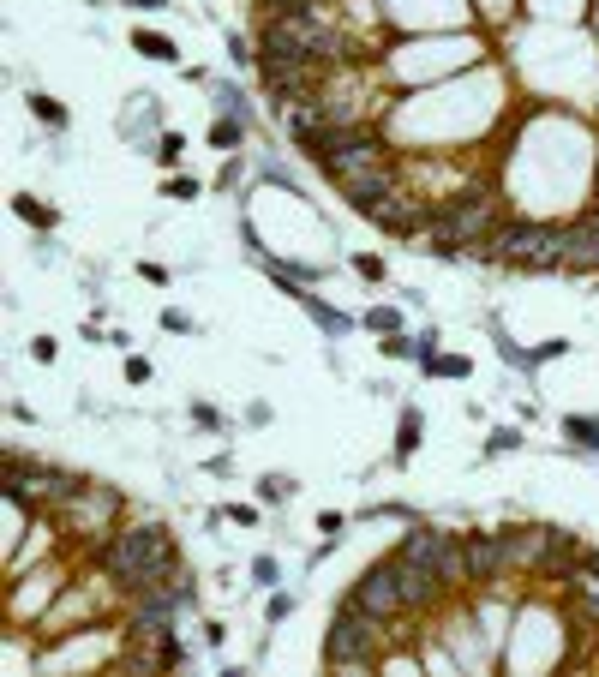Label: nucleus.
Here are the masks:
<instances>
[{
    "label": "nucleus",
    "mask_w": 599,
    "mask_h": 677,
    "mask_svg": "<svg viewBox=\"0 0 599 677\" xmlns=\"http://www.w3.org/2000/svg\"><path fill=\"white\" fill-rule=\"evenodd\" d=\"M594 552L576 540V534H564V528H552V546H546V558L534 564V582H546V588H570L576 576H582V564H588Z\"/></svg>",
    "instance_id": "13"
},
{
    "label": "nucleus",
    "mask_w": 599,
    "mask_h": 677,
    "mask_svg": "<svg viewBox=\"0 0 599 677\" xmlns=\"http://www.w3.org/2000/svg\"><path fill=\"white\" fill-rule=\"evenodd\" d=\"M486 450H492V456H504V450H522V432H516V426H498V432L486 438Z\"/></svg>",
    "instance_id": "32"
},
{
    "label": "nucleus",
    "mask_w": 599,
    "mask_h": 677,
    "mask_svg": "<svg viewBox=\"0 0 599 677\" xmlns=\"http://www.w3.org/2000/svg\"><path fill=\"white\" fill-rule=\"evenodd\" d=\"M378 642H384V618L366 612L354 594H342L324 630V666H378Z\"/></svg>",
    "instance_id": "5"
},
{
    "label": "nucleus",
    "mask_w": 599,
    "mask_h": 677,
    "mask_svg": "<svg viewBox=\"0 0 599 677\" xmlns=\"http://www.w3.org/2000/svg\"><path fill=\"white\" fill-rule=\"evenodd\" d=\"M462 558H468V588H492L516 570L504 534H462Z\"/></svg>",
    "instance_id": "11"
},
{
    "label": "nucleus",
    "mask_w": 599,
    "mask_h": 677,
    "mask_svg": "<svg viewBox=\"0 0 599 677\" xmlns=\"http://www.w3.org/2000/svg\"><path fill=\"white\" fill-rule=\"evenodd\" d=\"M96 570L120 594H150V588L174 582L186 564H180V546L162 522H120L114 534L96 540Z\"/></svg>",
    "instance_id": "1"
},
{
    "label": "nucleus",
    "mask_w": 599,
    "mask_h": 677,
    "mask_svg": "<svg viewBox=\"0 0 599 677\" xmlns=\"http://www.w3.org/2000/svg\"><path fill=\"white\" fill-rule=\"evenodd\" d=\"M372 222H378L384 234H402V240H420V234L432 228V204H426V198H414V192L402 186V192H396V198H390V204H384V210H378Z\"/></svg>",
    "instance_id": "15"
},
{
    "label": "nucleus",
    "mask_w": 599,
    "mask_h": 677,
    "mask_svg": "<svg viewBox=\"0 0 599 677\" xmlns=\"http://www.w3.org/2000/svg\"><path fill=\"white\" fill-rule=\"evenodd\" d=\"M342 522H348V516H336V510H330V516H318V534H324V546H336V534H342Z\"/></svg>",
    "instance_id": "38"
},
{
    "label": "nucleus",
    "mask_w": 599,
    "mask_h": 677,
    "mask_svg": "<svg viewBox=\"0 0 599 677\" xmlns=\"http://www.w3.org/2000/svg\"><path fill=\"white\" fill-rule=\"evenodd\" d=\"M354 270H360L366 282H378V276H384V258H378V252H360V258H354Z\"/></svg>",
    "instance_id": "33"
},
{
    "label": "nucleus",
    "mask_w": 599,
    "mask_h": 677,
    "mask_svg": "<svg viewBox=\"0 0 599 677\" xmlns=\"http://www.w3.org/2000/svg\"><path fill=\"white\" fill-rule=\"evenodd\" d=\"M132 48H138V54H150V60H180V48H174L162 30H132Z\"/></svg>",
    "instance_id": "21"
},
{
    "label": "nucleus",
    "mask_w": 599,
    "mask_h": 677,
    "mask_svg": "<svg viewBox=\"0 0 599 677\" xmlns=\"http://www.w3.org/2000/svg\"><path fill=\"white\" fill-rule=\"evenodd\" d=\"M366 612H378L384 624H396V618H408V600H402V576H396V558H378V564H366L360 576H354V588H348Z\"/></svg>",
    "instance_id": "9"
},
{
    "label": "nucleus",
    "mask_w": 599,
    "mask_h": 677,
    "mask_svg": "<svg viewBox=\"0 0 599 677\" xmlns=\"http://www.w3.org/2000/svg\"><path fill=\"white\" fill-rule=\"evenodd\" d=\"M564 594H570V612H576L582 624H594V630H599V558L582 564V576H576Z\"/></svg>",
    "instance_id": "18"
},
{
    "label": "nucleus",
    "mask_w": 599,
    "mask_h": 677,
    "mask_svg": "<svg viewBox=\"0 0 599 677\" xmlns=\"http://www.w3.org/2000/svg\"><path fill=\"white\" fill-rule=\"evenodd\" d=\"M210 144H216L222 156H228V150H240V144H246V120H234V114H216V120H210Z\"/></svg>",
    "instance_id": "20"
},
{
    "label": "nucleus",
    "mask_w": 599,
    "mask_h": 677,
    "mask_svg": "<svg viewBox=\"0 0 599 677\" xmlns=\"http://www.w3.org/2000/svg\"><path fill=\"white\" fill-rule=\"evenodd\" d=\"M126 6H138V12H162L168 0H126Z\"/></svg>",
    "instance_id": "40"
},
{
    "label": "nucleus",
    "mask_w": 599,
    "mask_h": 677,
    "mask_svg": "<svg viewBox=\"0 0 599 677\" xmlns=\"http://www.w3.org/2000/svg\"><path fill=\"white\" fill-rule=\"evenodd\" d=\"M324 0H258V12L264 18H312Z\"/></svg>",
    "instance_id": "24"
},
{
    "label": "nucleus",
    "mask_w": 599,
    "mask_h": 677,
    "mask_svg": "<svg viewBox=\"0 0 599 677\" xmlns=\"http://www.w3.org/2000/svg\"><path fill=\"white\" fill-rule=\"evenodd\" d=\"M498 222H504L498 186H462V192H450V198L432 204V228H426V234H432L438 246H480Z\"/></svg>",
    "instance_id": "4"
},
{
    "label": "nucleus",
    "mask_w": 599,
    "mask_h": 677,
    "mask_svg": "<svg viewBox=\"0 0 599 677\" xmlns=\"http://www.w3.org/2000/svg\"><path fill=\"white\" fill-rule=\"evenodd\" d=\"M216 114H234V120H252V108H246V96H240V90H228V84H216Z\"/></svg>",
    "instance_id": "28"
},
{
    "label": "nucleus",
    "mask_w": 599,
    "mask_h": 677,
    "mask_svg": "<svg viewBox=\"0 0 599 677\" xmlns=\"http://www.w3.org/2000/svg\"><path fill=\"white\" fill-rule=\"evenodd\" d=\"M168 198H198V180H192V174H174V180H168Z\"/></svg>",
    "instance_id": "36"
},
{
    "label": "nucleus",
    "mask_w": 599,
    "mask_h": 677,
    "mask_svg": "<svg viewBox=\"0 0 599 677\" xmlns=\"http://www.w3.org/2000/svg\"><path fill=\"white\" fill-rule=\"evenodd\" d=\"M474 258L492 264H516V270H564V222H528V216H504L480 246H468Z\"/></svg>",
    "instance_id": "2"
},
{
    "label": "nucleus",
    "mask_w": 599,
    "mask_h": 677,
    "mask_svg": "<svg viewBox=\"0 0 599 677\" xmlns=\"http://www.w3.org/2000/svg\"><path fill=\"white\" fill-rule=\"evenodd\" d=\"M294 498V480L288 474H264L258 480V504H288Z\"/></svg>",
    "instance_id": "26"
},
{
    "label": "nucleus",
    "mask_w": 599,
    "mask_h": 677,
    "mask_svg": "<svg viewBox=\"0 0 599 677\" xmlns=\"http://www.w3.org/2000/svg\"><path fill=\"white\" fill-rule=\"evenodd\" d=\"M504 540H510V564L534 576V564H540V558H546V546H552V528H540V522H534V528H510Z\"/></svg>",
    "instance_id": "17"
},
{
    "label": "nucleus",
    "mask_w": 599,
    "mask_h": 677,
    "mask_svg": "<svg viewBox=\"0 0 599 677\" xmlns=\"http://www.w3.org/2000/svg\"><path fill=\"white\" fill-rule=\"evenodd\" d=\"M426 372H432V378H468V360H462V354H432Z\"/></svg>",
    "instance_id": "29"
},
{
    "label": "nucleus",
    "mask_w": 599,
    "mask_h": 677,
    "mask_svg": "<svg viewBox=\"0 0 599 677\" xmlns=\"http://www.w3.org/2000/svg\"><path fill=\"white\" fill-rule=\"evenodd\" d=\"M396 558V576H402V600H408V612H432L450 588L438 582V570H426V564H414V558H402V552H390Z\"/></svg>",
    "instance_id": "16"
},
{
    "label": "nucleus",
    "mask_w": 599,
    "mask_h": 677,
    "mask_svg": "<svg viewBox=\"0 0 599 677\" xmlns=\"http://www.w3.org/2000/svg\"><path fill=\"white\" fill-rule=\"evenodd\" d=\"M84 486H90V480H84V474H72V468L36 462V456H24V450H12V456H6V504H12V510L54 516V510H66Z\"/></svg>",
    "instance_id": "3"
},
{
    "label": "nucleus",
    "mask_w": 599,
    "mask_h": 677,
    "mask_svg": "<svg viewBox=\"0 0 599 677\" xmlns=\"http://www.w3.org/2000/svg\"><path fill=\"white\" fill-rule=\"evenodd\" d=\"M300 306H306V312H312V318H318V324H324V330H330V336H348V318H342V312H336V306H324V300H318V294H312V288H306V294H300Z\"/></svg>",
    "instance_id": "22"
},
{
    "label": "nucleus",
    "mask_w": 599,
    "mask_h": 677,
    "mask_svg": "<svg viewBox=\"0 0 599 677\" xmlns=\"http://www.w3.org/2000/svg\"><path fill=\"white\" fill-rule=\"evenodd\" d=\"M162 330H174V336H186V330H192V318H186L180 306H168V312H162Z\"/></svg>",
    "instance_id": "37"
},
{
    "label": "nucleus",
    "mask_w": 599,
    "mask_h": 677,
    "mask_svg": "<svg viewBox=\"0 0 599 677\" xmlns=\"http://www.w3.org/2000/svg\"><path fill=\"white\" fill-rule=\"evenodd\" d=\"M564 270H576V276L599 270V204L582 210L576 222H564Z\"/></svg>",
    "instance_id": "14"
},
{
    "label": "nucleus",
    "mask_w": 599,
    "mask_h": 677,
    "mask_svg": "<svg viewBox=\"0 0 599 677\" xmlns=\"http://www.w3.org/2000/svg\"><path fill=\"white\" fill-rule=\"evenodd\" d=\"M258 72H264L270 102H282V108H300V102H312V96L324 90V66H282V60H258Z\"/></svg>",
    "instance_id": "10"
},
{
    "label": "nucleus",
    "mask_w": 599,
    "mask_h": 677,
    "mask_svg": "<svg viewBox=\"0 0 599 677\" xmlns=\"http://www.w3.org/2000/svg\"><path fill=\"white\" fill-rule=\"evenodd\" d=\"M396 192H402V174H396V162H378V168H366V174H354V180L342 186L348 210H354V216H366V222H372V216H378V210H384Z\"/></svg>",
    "instance_id": "12"
},
{
    "label": "nucleus",
    "mask_w": 599,
    "mask_h": 677,
    "mask_svg": "<svg viewBox=\"0 0 599 677\" xmlns=\"http://www.w3.org/2000/svg\"><path fill=\"white\" fill-rule=\"evenodd\" d=\"M336 186H348L354 174H366V168H378V162H390V144H384V132L372 126V120H354V126H336L330 132V144L312 156Z\"/></svg>",
    "instance_id": "6"
},
{
    "label": "nucleus",
    "mask_w": 599,
    "mask_h": 677,
    "mask_svg": "<svg viewBox=\"0 0 599 677\" xmlns=\"http://www.w3.org/2000/svg\"><path fill=\"white\" fill-rule=\"evenodd\" d=\"M54 522H60L66 534H114V528H120V492L90 480L66 510H54Z\"/></svg>",
    "instance_id": "8"
},
{
    "label": "nucleus",
    "mask_w": 599,
    "mask_h": 677,
    "mask_svg": "<svg viewBox=\"0 0 599 677\" xmlns=\"http://www.w3.org/2000/svg\"><path fill=\"white\" fill-rule=\"evenodd\" d=\"M420 438H426V420H420V408L408 402V408H402V426H396V462H414Z\"/></svg>",
    "instance_id": "19"
},
{
    "label": "nucleus",
    "mask_w": 599,
    "mask_h": 677,
    "mask_svg": "<svg viewBox=\"0 0 599 677\" xmlns=\"http://www.w3.org/2000/svg\"><path fill=\"white\" fill-rule=\"evenodd\" d=\"M180 150H186V138H180V132H162V138H156V162H162V168H174V162H180Z\"/></svg>",
    "instance_id": "31"
},
{
    "label": "nucleus",
    "mask_w": 599,
    "mask_h": 677,
    "mask_svg": "<svg viewBox=\"0 0 599 677\" xmlns=\"http://www.w3.org/2000/svg\"><path fill=\"white\" fill-rule=\"evenodd\" d=\"M30 114H36V120H42V126H54V132H60V126H66V108H60V102H54V96H42V90H30Z\"/></svg>",
    "instance_id": "25"
},
{
    "label": "nucleus",
    "mask_w": 599,
    "mask_h": 677,
    "mask_svg": "<svg viewBox=\"0 0 599 677\" xmlns=\"http://www.w3.org/2000/svg\"><path fill=\"white\" fill-rule=\"evenodd\" d=\"M288 612H294V594H270V600H264V618H270V624L288 618Z\"/></svg>",
    "instance_id": "35"
},
{
    "label": "nucleus",
    "mask_w": 599,
    "mask_h": 677,
    "mask_svg": "<svg viewBox=\"0 0 599 677\" xmlns=\"http://www.w3.org/2000/svg\"><path fill=\"white\" fill-rule=\"evenodd\" d=\"M396 552L402 558H414V564H426V570H438V582L450 588V594H462L468 588V558H462V534H444V528H408L402 540H396Z\"/></svg>",
    "instance_id": "7"
},
{
    "label": "nucleus",
    "mask_w": 599,
    "mask_h": 677,
    "mask_svg": "<svg viewBox=\"0 0 599 677\" xmlns=\"http://www.w3.org/2000/svg\"><path fill=\"white\" fill-rule=\"evenodd\" d=\"M366 330H384V336H396V330H402V312H396V306H372V312H366Z\"/></svg>",
    "instance_id": "30"
},
{
    "label": "nucleus",
    "mask_w": 599,
    "mask_h": 677,
    "mask_svg": "<svg viewBox=\"0 0 599 677\" xmlns=\"http://www.w3.org/2000/svg\"><path fill=\"white\" fill-rule=\"evenodd\" d=\"M558 354H570V342H540V348H534V366H540V360H558Z\"/></svg>",
    "instance_id": "39"
},
{
    "label": "nucleus",
    "mask_w": 599,
    "mask_h": 677,
    "mask_svg": "<svg viewBox=\"0 0 599 677\" xmlns=\"http://www.w3.org/2000/svg\"><path fill=\"white\" fill-rule=\"evenodd\" d=\"M12 210H18L24 222H36V228H54V210H48V204H36L30 192H18V198H12Z\"/></svg>",
    "instance_id": "27"
},
{
    "label": "nucleus",
    "mask_w": 599,
    "mask_h": 677,
    "mask_svg": "<svg viewBox=\"0 0 599 677\" xmlns=\"http://www.w3.org/2000/svg\"><path fill=\"white\" fill-rule=\"evenodd\" d=\"M564 438H576L582 450H599V414H564Z\"/></svg>",
    "instance_id": "23"
},
{
    "label": "nucleus",
    "mask_w": 599,
    "mask_h": 677,
    "mask_svg": "<svg viewBox=\"0 0 599 677\" xmlns=\"http://www.w3.org/2000/svg\"><path fill=\"white\" fill-rule=\"evenodd\" d=\"M252 576H258L264 588H276V582H282V570H276V558H252Z\"/></svg>",
    "instance_id": "34"
}]
</instances>
